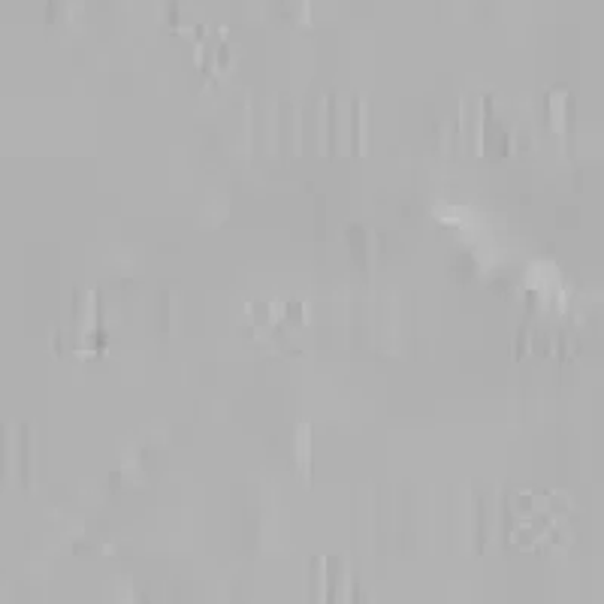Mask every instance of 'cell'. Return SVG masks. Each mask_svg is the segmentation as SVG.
I'll list each match as a JSON object with an SVG mask.
<instances>
[{
  "label": "cell",
  "instance_id": "1",
  "mask_svg": "<svg viewBox=\"0 0 604 604\" xmlns=\"http://www.w3.org/2000/svg\"><path fill=\"white\" fill-rule=\"evenodd\" d=\"M296 445H300V465L305 469V475H309V469H311V463H309V430L300 432V441H296Z\"/></svg>",
  "mask_w": 604,
  "mask_h": 604
}]
</instances>
